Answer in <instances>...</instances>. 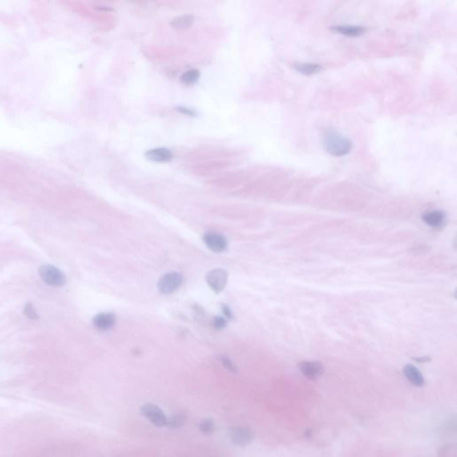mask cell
I'll use <instances>...</instances> for the list:
<instances>
[{
  "mask_svg": "<svg viewBox=\"0 0 457 457\" xmlns=\"http://www.w3.org/2000/svg\"><path fill=\"white\" fill-rule=\"evenodd\" d=\"M445 215L444 212L439 210H435L431 212H425L422 215V220L426 224L432 228H439L444 224Z\"/></svg>",
  "mask_w": 457,
  "mask_h": 457,
  "instance_id": "8fae6325",
  "label": "cell"
},
{
  "mask_svg": "<svg viewBox=\"0 0 457 457\" xmlns=\"http://www.w3.org/2000/svg\"><path fill=\"white\" fill-rule=\"evenodd\" d=\"M206 282L211 290L215 293H220L222 291L227 283L228 273L223 269H214L206 274Z\"/></svg>",
  "mask_w": 457,
  "mask_h": 457,
  "instance_id": "8992f818",
  "label": "cell"
},
{
  "mask_svg": "<svg viewBox=\"0 0 457 457\" xmlns=\"http://www.w3.org/2000/svg\"><path fill=\"white\" fill-rule=\"evenodd\" d=\"M177 111L180 112V114H185L188 116H196V111L188 108V107H185V106H178Z\"/></svg>",
  "mask_w": 457,
  "mask_h": 457,
  "instance_id": "7402d4cb",
  "label": "cell"
},
{
  "mask_svg": "<svg viewBox=\"0 0 457 457\" xmlns=\"http://www.w3.org/2000/svg\"><path fill=\"white\" fill-rule=\"evenodd\" d=\"M183 283V277L180 273L171 272L163 275L158 282V289L163 294H171L179 290Z\"/></svg>",
  "mask_w": 457,
  "mask_h": 457,
  "instance_id": "5b68a950",
  "label": "cell"
},
{
  "mask_svg": "<svg viewBox=\"0 0 457 457\" xmlns=\"http://www.w3.org/2000/svg\"><path fill=\"white\" fill-rule=\"evenodd\" d=\"M140 413L157 428H163L166 425L167 417L163 410L156 404L151 403L143 404L140 407Z\"/></svg>",
  "mask_w": 457,
  "mask_h": 457,
  "instance_id": "277c9868",
  "label": "cell"
},
{
  "mask_svg": "<svg viewBox=\"0 0 457 457\" xmlns=\"http://www.w3.org/2000/svg\"><path fill=\"white\" fill-rule=\"evenodd\" d=\"M222 311H223V314H224L225 317H227V318L228 319L233 318V312L228 308V306L223 305V306H222Z\"/></svg>",
  "mask_w": 457,
  "mask_h": 457,
  "instance_id": "603a6c76",
  "label": "cell"
},
{
  "mask_svg": "<svg viewBox=\"0 0 457 457\" xmlns=\"http://www.w3.org/2000/svg\"><path fill=\"white\" fill-rule=\"evenodd\" d=\"M404 373L407 380L416 387H422L425 384L424 378L418 369L412 364H407L404 368Z\"/></svg>",
  "mask_w": 457,
  "mask_h": 457,
  "instance_id": "7c38bea8",
  "label": "cell"
},
{
  "mask_svg": "<svg viewBox=\"0 0 457 457\" xmlns=\"http://www.w3.org/2000/svg\"><path fill=\"white\" fill-rule=\"evenodd\" d=\"M219 360H220V363L222 364V366H223L227 371H230V372H237L238 367L236 366V364L233 363V360L230 359L228 356H226V355H220V356H219Z\"/></svg>",
  "mask_w": 457,
  "mask_h": 457,
  "instance_id": "d6986e66",
  "label": "cell"
},
{
  "mask_svg": "<svg viewBox=\"0 0 457 457\" xmlns=\"http://www.w3.org/2000/svg\"><path fill=\"white\" fill-rule=\"evenodd\" d=\"M200 72L199 70L190 69L186 71L181 76H180V82L182 84L186 86H192L196 84V82L199 81Z\"/></svg>",
  "mask_w": 457,
  "mask_h": 457,
  "instance_id": "e0dca14e",
  "label": "cell"
},
{
  "mask_svg": "<svg viewBox=\"0 0 457 457\" xmlns=\"http://www.w3.org/2000/svg\"><path fill=\"white\" fill-rule=\"evenodd\" d=\"M415 360L419 363H425V362L429 361V358H428V357H421V358H416Z\"/></svg>",
  "mask_w": 457,
  "mask_h": 457,
  "instance_id": "cb8c5ba5",
  "label": "cell"
},
{
  "mask_svg": "<svg viewBox=\"0 0 457 457\" xmlns=\"http://www.w3.org/2000/svg\"><path fill=\"white\" fill-rule=\"evenodd\" d=\"M205 245L214 253H221L227 249V241L220 233L208 232L203 236Z\"/></svg>",
  "mask_w": 457,
  "mask_h": 457,
  "instance_id": "52a82bcc",
  "label": "cell"
},
{
  "mask_svg": "<svg viewBox=\"0 0 457 457\" xmlns=\"http://www.w3.org/2000/svg\"><path fill=\"white\" fill-rule=\"evenodd\" d=\"M323 142L325 150L336 157L347 155L351 151V140L333 130H328L324 132Z\"/></svg>",
  "mask_w": 457,
  "mask_h": 457,
  "instance_id": "6da1fadb",
  "label": "cell"
},
{
  "mask_svg": "<svg viewBox=\"0 0 457 457\" xmlns=\"http://www.w3.org/2000/svg\"><path fill=\"white\" fill-rule=\"evenodd\" d=\"M145 156L147 160L155 163H169L173 158V155L170 149L165 147L153 148L146 152Z\"/></svg>",
  "mask_w": 457,
  "mask_h": 457,
  "instance_id": "9c48e42d",
  "label": "cell"
},
{
  "mask_svg": "<svg viewBox=\"0 0 457 457\" xmlns=\"http://www.w3.org/2000/svg\"><path fill=\"white\" fill-rule=\"evenodd\" d=\"M332 30L347 37H358L364 33L365 28L359 25H340L333 27Z\"/></svg>",
  "mask_w": 457,
  "mask_h": 457,
  "instance_id": "4fadbf2b",
  "label": "cell"
},
{
  "mask_svg": "<svg viewBox=\"0 0 457 457\" xmlns=\"http://www.w3.org/2000/svg\"><path fill=\"white\" fill-rule=\"evenodd\" d=\"M115 324V316L113 313H100L93 318V325L98 331H109Z\"/></svg>",
  "mask_w": 457,
  "mask_h": 457,
  "instance_id": "30bf717a",
  "label": "cell"
},
{
  "mask_svg": "<svg viewBox=\"0 0 457 457\" xmlns=\"http://www.w3.org/2000/svg\"><path fill=\"white\" fill-rule=\"evenodd\" d=\"M187 420H188L187 414H185L183 412H178L167 418L165 427L171 428V429L180 428L187 423Z\"/></svg>",
  "mask_w": 457,
  "mask_h": 457,
  "instance_id": "2e32d148",
  "label": "cell"
},
{
  "mask_svg": "<svg viewBox=\"0 0 457 457\" xmlns=\"http://www.w3.org/2000/svg\"><path fill=\"white\" fill-rule=\"evenodd\" d=\"M298 366L303 375L308 380H317L324 371L323 363L317 361H303Z\"/></svg>",
  "mask_w": 457,
  "mask_h": 457,
  "instance_id": "ba28073f",
  "label": "cell"
},
{
  "mask_svg": "<svg viewBox=\"0 0 457 457\" xmlns=\"http://www.w3.org/2000/svg\"><path fill=\"white\" fill-rule=\"evenodd\" d=\"M295 69L297 70L298 73L304 74L306 76H311V75H314V74L321 73L323 70V67L318 65V64L300 63V64H296L295 65Z\"/></svg>",
  "mask_w": 457,
  "mask_h": 457,
  "instance_id": "9a60e30c",
  "label": "cell"
},
{
  "mask_svg": "<svg viewBox=\"0 0 457 457\" xmlns=\"http://www.w3.org/2000/svg\"><path fill=\"white\" fill-rule=\"evenodd\" d=\"M226 324H227V322L223 317H220V316H215L213 317L212 321V325L215 330H222L224 329L226 327Z\"/></svg>",
  "mask_w": 457,
  "mask_h": 457,
  "instance_id": "44dd1931",
  "label": "cell"
},
{
  "mask_svg": "<svg viewBox=\"0 0 457 457\" xmlns=\"http://www.w3.org/2000/svg\"><path fill=\"white\" fill-rule=\"evenodd\" d=\"M228 438L233 445L246 446L253 442L255 432L248 426H233L228 430Z\"/></svg>",
  "mask_w": 457,
  "mask_h": 457,
  "instance_id": "7a4b0ae2",
  "label": "cell"
},
{
  "mask_svg": "<svg viewBox=\"0 0 457 457\" xmlns=\"http://www.w3.org/2000/svg\"><path fill=\"white\" fill-rule=\"evenodd\" d=\"M42 281L54 287H63L66 283V274L61 270L50 265L41 266L39 271Z\"/></svg>",
  "mask_w": 457,
  "mask_h": 457,
  "instance_id": "3957f363",
  "label": "cell"
},
{
  "mask_svg": "<svg viewBox=\"0 0 457 457\" xmlns=\"http://www.w3.org/2000/svg\"><path fill=\"white\" fill-rule=\"evenodd\" d=\"M25 316L28 319H31V320H38L39 319V315H38L37 312L35 310V308L33 307V305L31 303H28L25 307Z\"/></svg>",
  "mask_w": 457,
  "mask_h": 457,
  "instance_id": "ffe728a7",
  "label": "cell"
},
{
  "mask_svg": "<svg viewBox=\"0 0 457 457\" xmlns=\"http://www.w3.org/2000/svg\"><path fill=\"white\" fill-rule=\"evenodd\" d=\"M195 21V17L191 15H183L180 17H175L171 21L170 25L171 28L182 31V30H187V29L191 27Z\"/></svg>",
  "mask_w": 457,
  "mask_h": 457,
  "instance_id": "5bb4252c",
  "label": "cell"
},
{
  "mask_svg": "<svg viewBox=\"0 0 457 457\" xmlns=\"http://www.w3.org/2000/svg\"><path fill=\"white\" fill-rule=\"evenodd\" d=\"M198 428H199L200 431L203 433L204 435H211L214 431L215 429V422L214 420L211 419V418H204L203 420H201V421L198 424Z\"/></svg>",
  "mask_w": 457,
  "mask_h": 457,
  "instance_id": "ac0fdd59",
  "label": "cell"
}]
</instances>
